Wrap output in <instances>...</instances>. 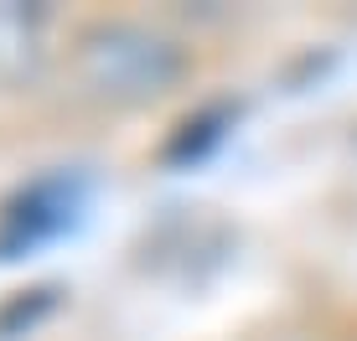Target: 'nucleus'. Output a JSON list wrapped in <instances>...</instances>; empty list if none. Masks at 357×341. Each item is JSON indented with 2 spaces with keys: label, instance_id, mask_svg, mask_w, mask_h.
I'll list each match as a JSON object with an SVG mask.
<instances>
[{
  "label": "nucleus",
  "instance_id": "obj_3",
  "mask_svg": "<svg viewBox=\"0 0 357 341\" xmlns=\"http://www.w3.org/2000/svg\"><path fill=\"white\" fill-rule=\"evenodd\" d=\"M42 57V6L0 0V83L21 78Z\"/></svg>",
  "mask_w": 357,
  "mask_h": 341
},
{
  "label": "nucleus",
  "instance_id": "obj_1",
  "mask_svg": "<svg viewBox=\"0 0 357 341\" xmlns=\"http://www.w3.org/2000/svg\"><path fill=\"white\" fill-rule=\"evenodd\" d=\"M181 52L166 36L130 26V21H109V26L83 31L78 42V72L93 93L119 104H140V99H161L171 83L181 78Z\"/></svg>",
  "mask_w": 357,
  "mask_h": 341
},
{
  "label": "nucleus",
  "instance_id": "obj_2",
  "mask_svg": "<svg viewBox=\"0 0 357 341\" xmlns=\"http://www.w3.org/2000/svg\"><path fill=\"white\" fill-rule=\"evenodd\" d=\"M78 212H83V181L78 176L57 170V176L31 181V187L6 207V217H0V259H21L36 243L57 238L63 228L78 223Z\"/></svg>",
  "mask_w": 357,
  "mask_h": 341
},
{
  "label": "nucleus",
  "instance_id": "obj_4",
  "mask_svg": "<svg viewBox=\"0 0 357 341\" xmlns=\"http://www.w3.org/2000/svg\"><path fill=\"white\" fill-rule=\"evenodd\" d=\"M228 125H233V109H207V114L187 119V125L176 129V140L166 145V161H202V155L228 135Z\"/></svg>",
  "mask_w": 357,
  "mask_h": 341
},
{
  "label": "nucleus",
  "instance_id": "obj_5",
  "mask_svg": "<svg viewBox=\"0 0 357 341\" xmlns=\"http://www.w3.org/2000/svg\"><path fill=\"white\" fill-rule=\"evenodd\" d=\"M57 306V290L52 285H42V290H21L10 306H0V341H10V336H26L42 315H52Z\"/></svg>",
  "mask_w": 357,
  "mask_h": 341
}]
</instances>
